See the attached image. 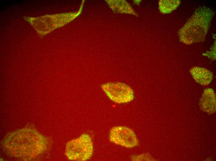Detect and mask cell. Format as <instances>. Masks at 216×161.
Instances as JSON below:
<instances>
[{
    "label": "cell",
    "instance_id": "cell-1",
    "mask_svg": "<svg viewBox=\"0 0 216 161\" xmlns=\"http://www.w3.org/2000/svg\"><path fill=\"white\" fill-rule=\"evenodd\" d=\"M2 144L9 155L28 160L47 150L51 140L34 129L24 128L7 134Z\"/></svg>",
    "mask_w": 216,
    "mask_h": 161
},
{
    "label": "cell",
    "instance_id": "cell-2",
    "mask_svg": "<svg viewBox=\"0 0 216 161\" xmlns=\"http://www.w3.org/2000/svg\"><path fill=\"white\" fill-rule=\"evenodd\" d=\"M214 14L212 10L208 7H201L197 8L178 31L180 41L187 44L203 41Z\"/></svg>",
    "mask_w": 216,
    "mask_h": 161
},
{
    "label": "cell",
    "instance_id": "cell-3",
    "mask_svg": "<svg viewBox=\"0 0 216 161\" xmlns=\"http://www.w3.org/2000/svg\"><path fill=\"white\" fill-rule=\"evenodd\" d=\"M93 151L91 138L89 135L84 133L67 143L65 154L69 160L84 161L90 158Z\"/></svg>",
    "mask_w": 216,
    "mask_h": 161
},
{
    "label": "cell",
    "instance_id": "cell-4",
    "mask_svg": "<svg viewBox=\"0 0 216 161\" xmlns=\"http://www.w3.org/2000/svg\"><path fill=\"white\" fill-rule=\"evenodd\" d=\"M109 140L111 142L127 148L137 146L138 141L134 132L125 126H116L111 129Z\"/></svg>",
    "mask_w": 216,
    "mask_h": 161
},
{
    "label": "cell",
    "instance_id": "cell-5",
    "mask_svg": "<svg viewBox=\"0 0 216 161\" xmlns=\"http://www.w3.org/2000/svg\"><path fill=\"white\" fill-rule=\"evenodd\" d=\"M102 88L109 98L115 102H127L133 99L132 90L129 87L119 83H108L103 84Z\"/></svg>",
    "mask_w": 216,
    "mask_h": 161
},
{
    "label": "cell",
    "instance_id": "cell-6",
    "mask_svg": "<svg viewBox=\"0 0 216 161\" xmlns=\"http://www.w3.org/2000/svg\"><path fill=\"white\" fill-rule=\"evenodd\" d=\"M215 94L211 88L205 89L200 98L199 105L200 109L209 114L214 113L216 110Z\"/></svg>",
    "mask_w": 216,
    "mask_h": 161
},
{
    "label": "cell",
    "instance_id": "cell-7",
    "mask_svg": "<svg viewBox=\"0 0 216 161\" xmlns=\"http://www.w3.org/2000/svg\"><path fill=\"white\" fill-rule=\"evenodd\" d=\"M190 72L195 81L201 85H209L212 80V73L205 68L194 67L191 68Z\"/></svg>",
    "mask_w": 216,
    "mask_h": 161
},
{
    "label": "cell",
    "instance_id": "cell-8",
    "mask_svg": "<svg viewBox=\"0 0 216 161\" xmlns=\"http://www.w3.org/2000/svg\"><path fill=\"white\" fill-rule=\"evenodd\" d=\"M180 0H161L159 3L160 11L164 14H169L175 10L179 6Z\"/></svg>",
    "mask_w": 216,
    "mask_h": 161
},
{
    "label": "cell",
    "instance_id": "cell-9",
    "mask_svg": "<svg viewBox=\"0 0 216 161\" xmlns=\"http://www.w3.org/2000/svg\"><path fill=\"white\" fill-rule=\"evenodd\" d=\"M208 57L212 60H215L216 59V44L215 42L209 51H208L202 54Z\"/></svg>",
    "mask_w": 216,
    "mask_h": 161
}]
</instances>
